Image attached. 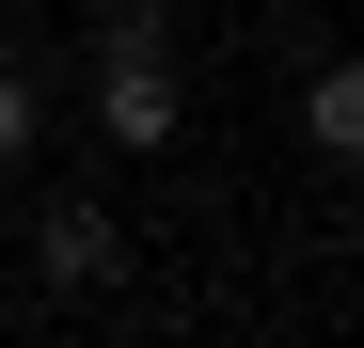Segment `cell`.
Returning <instances> with one entry per match:
<instances>
[{"instance_id": "6da1fadb", "label": "cell", "mask_w": 364, "mask_h": 348, "mask_svg": "<svg viewBox=\"0 0 364 348\" xmlns=\"http://www.w3.org/2000/svg\"><path fill=\"white\" fill-rule=\"evenodd\" d=\"M191 127V95H174V48H95V143L111 158H159Z\"/></svg>"}, {"instance_id": "7a4b0ae2", "label": "cell", "mask_w": 364, "mask_h": 348, "mask_svg": "<svg viewBox=\"0 0 364 348\" xmlns=\"http://www.w3.org/2000/svg\"><path fill=\"white\" fill-rule=\"evenodd\" d=\"M32 285H48V301H111V285H127V222H111L95 190L32 206Z\"/></svg>"}, {"instance_id": "3957f363", "label": "cell", "mask_w": 364, "mask_h": 348, "mask_svg": "<svg viewBox=\"0 0 364 348\" xmlns=\"http://www.w3.org/2000/svg\"><path fill=\"white\" fill-rule=\"evenodd\" d=\"M301 143H317L333 174L364 158V48H348V64H317V80H301Z\"/></svg>"}, {"instance_id": "277c9868", "label": "cell", "mask_w": 364, "mask_h": 348, "mask_svg": "<svg viewBox=\"0 0 364 348\" xmlns=\"http://www.w3.org/2000/svg\"><path fill=\"white\" fill-rule=\"evenodd\" d=\"M32 143H48V95H32V64H0V174H16Z\"/></svg>"}, {"instance_id": "5b68a950", "label": "cell", "mask_w": 364, "mask_h": 348, "mask_svg": "<svg viewBox=\"0 0 364 348\" xmlns=\"http://www.w3.org/2000/svg\"><path fill=\"white\" fill-rule=\"evenodd\" d=\"M95 48H159V0H95Z\"/></svg>"}, {"instance_id": "8992f818", "label": "cell", "mask_w": 364, "mask_h": 348, "mask_svg": "<svg viewBox=\"0 0 364 348\" xmlns=\"http://www.w3.org/2000/svg\"><path fill=\"white\" fill-rule=\"evenodd\" d=\"M348 254H364V158H348Z\"/></svg>"}]
</instances>
